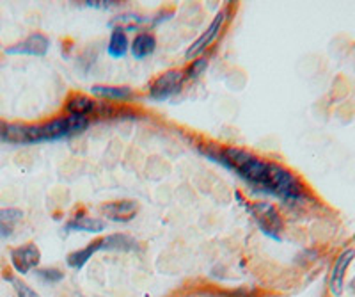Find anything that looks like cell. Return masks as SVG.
Masks as SVG:
<instances>
[{
	"label": "cell",
	"instance_id": "obj_7",
	"mask_svg": "<svg viewBox=\"0 0 355 297\" xmlns=\"http://www.w3.org/2000/svg\"><path fill=\"white\" fill-rule=\"evenodd\" d=\"M354 258H355L354 249H345V251L336 258L331 278H329V289H331L332 296H341V292H343L345 274H347L348 267H350V264L354 262Z\"/></svg>",
	"mask_w": 355,
	"mask_h": 297
},
{
	"label": "cell",
	"instance_id": "obj_18",
	"mask_svg": "<svg viewBox=\"0 0 355 297\" xmlns=\"http://www.w3.org/2000/svg\"><path fill=\"white\" fill-rule=\"evenodd\" d=\"M37 276L41 278L43 281H46V283H57V281L64 278L57 269H41V271H37Z\"/></svg>",
	"mask_w": 355,
	"mask_h": 297
},
{
	"label": "cell",
	"instance_id": "obj_4",
	"mask_svg": "<svg viewBox=\"0 0 355 297\" xmlns=\"http://www.w3.org/2000/svg\"><path fill=\"white\" fill-rule=\"evenodd\" d=\"M50 48V39L45 34H30L29 37H25L23 42L17 43V45L6 48L8 55H32V57H43L46 55Z\"/></svg>",
	"mask_w": 355,
	"mask_h": 297
},
{
	"label": "cell",
	"instance_id": "obj_9",
	"mask_svg": "<svg viewBox=\"0 0 355 297\" xmlns=\"http://www.w3.org/2000/svg\"><path fill=\"white\" fill-rule=\"evenodd\" d=\"M105 228H107V224H105V221H102V219H95V217H89V215L86 214H79V215H75V219H71L64 230L99 233V231H104Z\"/></svg>",
	"mask_w": 355,
	"mask_h": 297
},
{
	"label": "cell",
	"instance_id": "obj_12",
	"mask_svg": "<svg viewBox=\"0 0 355 297\" xmlns=\"http://www.w3.org/2000/svg\"><path fill=\"white\" fill-rule=\"evenodd\" d=\"M96 107H98V103L93 102V100L86 95L71 96L66 103L68 114L84 116V118H89L91 114H95Z\"/></svg>",
	"mask_w": 355,
	"mask_h": 297
},
{
	"label": "cell",
	"instance_id": "obj_6",
	"mask_svg": "<svg viewBox=\"0 0 355 297\" xmlns=\"http://www.w3.org/2000/svg\"><path fill=\"white\" fill-rule=\"evenodd\" d=\"M39 260H41V253L34 244L20 246L11 251V264L18 274L30 273L34 267H37Z\"/></svg>",
	"mask_w": 355,
	"mask_h": 297
},
{
	"label": "cell",
	"instance_id": "obj_5",
	"mask_svg": "<svg viewBox=\"0 0 355 297\" xmlns=\"http://www.w3.org/2000/svg\"><path fill=\"white\" fill-rule=\"evenodd\" d=\"M226 18H227V11H226V9H224V11H220L219 15H217V17L213 18L211 25H210V27H208L207 30H204V33H202V36L199 37L198 42H195L194 45L190 46L189 50H186L185 57L189 59V61H192V59L199 57V55H201L202 52H204V50H208V46H210L211 43H213L215 39H217V36H219V33H220V29H222V25H224V21H226Z\"/></svg>",
	"mask_w": 355,
	"mask_h": 297
},
{
	"label": "cell",
	"instance_id": "obj_1",
	"mask_svg": "<svg viewBox=\"0 0 355 297\" xmlns=\"http://www.w3.org/2000/svg\"><path fill=\"white\" fill-rule=\"evenodd\" d=\"M89 127V118L84 116H61L55 120L43 125H8L0 123V141L9 145H39V143H50L64 137L82 134Z\"/></svg>",
	"mask_w": 355,
	"mask_h": 297
},
{
	"label": "cell",
	"instance_id": "obj_17",
	"mask_svg": "<svg viewBox=\"0 0 355 297\" xmlns=\"http://www.w3.org/2000/svg\"><path fill=\"white\" fill-rule=\"evenodd\" d=\"M208 68V61L204 57H199V59H194V62H190L189 68H186L185 75L186 79H198V77H201L204 71H207Z\"/></svg>",
	"mask_w": 355,
	"mask_h": 297
},
{
	"label": "cell",
	"instance_id": "obj_2",
	"mask_svg": "<svg viewBox=\"0 0 355 297\" xmlns=\"http://www.w3.org/2000/svg\"><path fill=\"white\" fill-rule=\"evenodd\" d=\"M183 86V73L178 70H169L164 75L157 77L149 87V98L153 102H166L171 96L180 93Z\"/></svg>",
	"mask_w": 355,
	"mask_h": 297
},
{
	"label": "cell",
	"instance_id": "obj_8",
	"mask_svg": "<svg viewBox=\"0 0 355 297\" xmlns=\"http://www.w3.org/2000/svg\"><path fill=\"white\" fill-rule=\"evenodd\" d=\"M102 212L107 215L114 223H130L137 215V203L135 201H114L107 203L102 206Z\"/></svg>",
	"mask_w": 355,
	"mask_h": 297
},
{
	"label": "cell",
	"instance_id": "obj_3",
	"mask_svg": "<svg viewBox=\"0 0 355 297\" xmlns=\"http://www.w3.org/2000/svg\"><path fill=\"white\" fill-rule=\"evenodd\" d=\"M252 215L256 219L258 226L261 228L267 237H272V239H279V233L282 230V223L279 214L276 212V208L270 205H265V203H258L251 208Z\"/></svg>",
	"mask_w": 355,
	"mask_h": 297
},
{
	"label": "cell",
	"instance_id": "obj_15",
	"mask_svg": "<svg viewBox=\"0 0 355 297\" xmlns=\"http://www.w3.org/2000/svg\"><path fill=\"white\" fill-rule=\"evenodd\" d=\"M107 52L108 55L114 59H121L126 55V52H128V37H126L124 29H119V27H117V29L112 30Z\"/></svg>",
	"mask_w": 355,
	"mask_h": 297
},
{
	"label": "cell",
	"instance_id": "obj_13",
	"mask_svg": "<svg viewBox=\"0 0 355 297\" xmlns=\"http://www.w3.org/2000/svg\"><path fill=\"white\" fill-rule=\"evenodd\" d=\"M91 93L98 98L105 100H117V102H128L133 98V91L130 87H117V86H93Z\"/></svg>",
	"mask_w": 355,
	"mask_h": 297
},
{
	"label": "cell",
	"instance_id": "obj_14",
	"mask_svg": "<svg viewBox=\"0 0 355 297\" xmlns=\"http://www.w3.org/2000/svg\"><path fill=\"white\" fill-rule=\"evenodd\" d=\"M21 219H23V212L18 208H0V239L11 235Z\"/></svg>",
	"mask_w": 355,
	"mask_h": 297
},
{
	"label": "cell",
	"instance_id": "obj_10",
	"mask_svg": "<svg viewBox=\"0 0 355 297\" xmlns=\"http://www.w3.org/2000/svg\"><path fill=\"white\" fill-rule=\"evenodd\" d=\"M99 242V251H137L139 244L135 239L128 235H111L105 239L98 240Z\"/></svg>",
	"mask_w": 355,
	"mask_h": 297
},
{
	"label": "cell",
	"instance_id": "obj_19",
	"mask_svg": "<svg viewBox=\"0 0 355 297\" xmlns=\"http://www.w3.org/2000/svg\"><path fill=\"white\" fill-rule=\"evenodd\" d=\"M11 283L15 285V289H17L18 297H39L32 289H30V287H27L25 283H21V281L11 280Z\"/></svg>",
	"mask_w": 355,
	"mask_h": 297
},
{
	"label": "cell",
	"instance_id": "obj_11",
	"mask_svg": "<svg viewBox=\"0 0 355 297\" xmlns=\"http://www.w3.org/2000/svg\"><path fill=\"white\" fill-rule=\"evenodd\" d=\"M155 48H157V39H155L153 34L149 33L137 34L135 39L132 42V54L139 61L149 57L155 52Z\"/></svg>",
	"mask_w": 355,
	"mask_h": 297
},
{
	"label": "cell",
	"instance_id": "obj_16",
	"mask_svg": "<svg viewBox=\"0 0 355 297\" xmlns=\"http://www.w3.org/2000/svg\"><path fill=\"white\" fill-rule=\"evenodd\" d=\"M96 251H99V242L89 244L87 248L79 249V251H73L70 256H68V265L73 269H82L87 262L91 260V256L95 255Z\"/></svg>",
	"mask_w": 355,
	"mask_h": 297
}]
</instances>
